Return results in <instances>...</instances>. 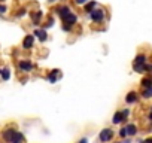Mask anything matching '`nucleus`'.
<instances>
[{
    "instance_id": "1",
    "label": "nucleus",
    "mask_w": 152,
    "mask_h": 143,
    "mask_svg": "<svg viewBox=\"0 0 152 143\" xmlns=\"http://www.w3.org/2000/svg\"><path fill=\"white\" fill-rule=\"evenodd\" d=\"M2 136H3V140H5V142H8V143H21V142L24 140L23 133L15 131V130H12V128L5 130Z\"/></svg>"
},
{
    "instance_id": "2",
    "label": "nucleus",
    "mask_w": 152,
    "mask_h": 143,
    "mask_svg": "<svg viewBox=\"0 0 152 143\" xmlns=\"http://www.w3.org/2000/svg\"><path fill=\"white\" fill-rule=\"evenodd\" d=\"M148 61V57L145 54H139L134 61H133V70L136 72V73H143L145 72V64Z\"/></svg>"
},
{
    "instance_id": "3",
    "label": "nucleus",
    "mask_w": 152,
    "mask_h": 143,
    "mask_svg": "<svg viewBox=\"0 0 152 143\" xmlns=\"http://www.w3.org/2000/svg\"><path fill=\"white\" fill-rule=\"evenodd\" d=\"M104 15H106L104 9H93V11L90 12V18H91V21L96 23V24L103 23V21H104Z\"/></svg>"
},
{
    "instance_id": "4",
    "label": "nucleus",
    "mask_w": 152,
    "mask_h": 143,
    "mask_svg": "<svg viewBox=\"0 0 152 143\" xmlns=\"http://www.w3.org/2000/svg\"><path fill=\"white\" fill-rule=\"evenodd\" d=\"M112 139H113V131H112L110 128H104V130H102L100 134H99V140H100L102 143H107V142H110Z\"/></svg>"
},
{
    "instance_id": "5",
    "label": "nucleus",
    "mask_w": 152,
    "mask_h": 143,
    "mask_svg": "<svg viewBox=\"0 0 152 143\" xmlns=\"http://www.w3.org/2000/svg\"><path fill=\"white\" fill-rule=\"evenodd\" d=\"M18 69L21 72H24V73H30V72L34 69V64L30 61V60H21L18 63Z\"/></svg>"
},
{
    "instance_id": "6",
    "label": "nucleus",
    "mask_w": 152,
    "mask_h": 143,
    "mask_svg": "<svg viewBox=\"0 0 152 143\" xmlns=\"http://www.w3.org/2000/svg\"><path fill=\"white\" fill-rule=\"evenodd\" d=\"M63 24H66V26H70V27H73V26H76V23H78V15L76 14H73V12H69L63 20Z\"/></svg>"
},
{
    "instance_id": "7",
    "label": "nucleus",
    "mask_w": 152,
    "mask_h": 143,
    "mask_svg": "<svg viewBox=\"0 0 152 143\" xmlns=\"http://www.w3.org/2000/svg\"><path fill=\"white\" fill-rule=\"evenodd\" d=\"M34 40H36V37H34L33 34H27V36L24 37V40H23V49H26V51L33 49V46H34Z\"/></svg>"
},
{
    "instance_id": "8",
    "label": "nucleus",
    "mask_w": 152,
    "mask_h": 143,
    "mask_svg": "<svg viewBox=\"0 0 152 143\" xmlns=\"http://www.w3.org/2000/svg\"><path fill=\"white\" fill-rule=\"evenodd\" d=\"M69 12H72V9H70L69 6H66V5H63V6H57V8H55V14H57L61 20H63Z\"/></svg>"
},
{
    "instance_id": "9",
    "label": "nucleus",
    "mask_w": 152,
    "mask_h": 143,
    "mask_svg": "<svg viewBox=\"0 0 152 143\" xmlns=\"http://www.w3.org/2000/svg\"><path fill=\"white\" fill-rule=\"evenodd\" d=\"M33 36H34V37H37L40 42H45V40L48 39V33H46V30H45V28H36V30H34V33H33Z\"/></svg>"
},
{
    "instance_id": "10",
    "label": "nucleus",
    "mask_w": 152,
    "mask_h": 143,
    "mask_svg": "<svg viewBox=\"0 0 152 143\" xmlns=\"http://www.w3.org/2000/svg\"><path fill=\"white\" fill-rule=\"evenodd\" d=\"M125 101H127L128 104L137 103V101H139V94H137L136 91H131V93H128V94L125 96Z\"/></svg>"
},
{
    "instance_id": "11",
    "label": "nucleus",
    "mask_w": 152,
    "mask_h": 143,
    "mask_svg": "<svg viewBox=\"0 0 152 143\" xmlns=\"http://www.w3.org/2000/svg\"><path fill=\"white\" fill-rule=\"evenodd\" d=\"M124 128H125V133H127V136H128V137L136 136V134H137V131H139L136 124H128V125H125Z\"/></svg>"
},
{
    "instance_id": "12",
    "label": "nucleus",
    "mask_w": 152,
    "mask_h": 143,
    "mask_svg": "<svg viewBox=\"0 0 152 143\" xmlns=\"http://www.w3.org/2000/svg\"><path fill=\"white\" fill-rule=\"evenodd\" d=\"M97 8V2H94V0H88V2L84 5V11L87 12V14H90L93 9H96Z\"/></svg>"
},
{
    "instance_id": "13",
    "label": "nucleus",
    "mask_w": 152,
    "mask_h": 143,
    "mask_svg": "<svg viewBox=\"0 0 152 143\" xmlns=\"http://www.w3.org/2000/svg\"><path fill=\"white\" fill-rule=\"evenodd\" d=\"M57 78H60V70H51V73L48 75V79L51 84H55L57 82Z\"/></svg>"
},
{
    "instance_id": "14",
    "label": "nucleus",
    "mask_w": 152,
    "mask_h": 143,
    "mask_svg": "<svg viewBox=\"0 0 152 143\" xmlns=\"http://www.w3.org/2000/svg\"><path fill=\"white\" fill-rule=\"evenodd\" d=\"M0 76H2L3 81H9V78H11V70H9V69H0Z\"/></svg>"
},
{
    "instance_id": "15",
    "label": "nucleus",
    "mask_w": 152,
    "mask_h": 143,
    "mask_svg": "<svg viewBox=\"0 0 152 143\" xmlns=\"http://www.w3.org/2000/svg\"><path fill=\"white\" fill-rule=\"evenodd\" d=\"M40 18H42V12H40V11H37V12H33V14H31V21H33V24H34V26H37V24H39Z\"/></svg>"
},
{
    "instance_id": "16",
    "label": "nucleus",
    "mask_w": 152,
    "mask_h": 143,
    "mask_svg": "<svg viewBox=\"0 0 152 143\" xmlns=\"http://www.w3.org/2000/svg\"><path fill=\"white\" fill-rule=\"evenodd\" d=\"M112 122H113V124H122V122H124L121 112H116V113L113 115V118H112Z\"/></svg>"
},
{
    "instance_id": "17",
    "label": "nucleus",
    "mask_w": 152,
    "mask_h": 143,
    "mask_svg": "<svg viewBox=\"0 0 152 143\" xmlns=\"http://www.w3.org/2000/svg\"><path fill=\"white\" fill-rule=\"evenodd\" d=\"M140 84H142L143 88H152V79L151 78H143Z\"/></svg>"
},
{
    "instance_id": "18",
    "label": "nucleus",
    "mask_w": 152,
    "mask_h": 143,
    "mask_svg": "<svg viewBox=\"0 0 152 143\" xmlns=\"http://www.w3.org/2000/svg\"><path fill=\"white\" fill-rule=\"evenodd\" d=\"M142 97H143V98H151V97H152V88H145Z\"/></svg>"
},
{
    "instance_id": "19",
    "label": "nucleus",
    "mask_w": 152,
    "mask_h": 143,
    "mask_svg": "<svg viewBox=\"0 0 152 143\" xmlns=\"http://www.w3.org/2000/svg\"><path fill=\"white\" fill-rule=\"evenodd\" d=\"M121 115H122V119H124V122H125V121H127V116L130 115V109H128V107L124 109V110L121 112Z\"/></svg>"
},
{
    "instance_id": "20",
    "label": "nucleus",
    "mask_w": 152,
    "mask_h": 143,
    "mask_svg": "<svg viewBox=\"0 0 152 143\" xmlns=\"http://www.w3.org/2000/svg\"><path fill=\"white\" fill-rule=\"evenodd\" d=\"M27 14V9L26 8H21V9H18V12H17V17L20 18V17H24Z\"/></svg>"
},
{
    "instance_id": "21",
    "label": "nucleus",
    "mask_w": 152,
    "mask_h": 143,
    "mask_svg": "<svg viewBox=\"0 0 152 143\" xmlns=\"http://www.w3.org/2000/svg\"><path fill=\"white\" fill-rule=\"evenodd\" d=\"M6 11H8V6L6 5H0V15L6 14Z\"/></svg>"
},
{
    "instance_id": "22",
    "label": "nucleus",
    "mask_w": 152,
    "mask_h": 143,
    "mask_svg": "<svg viewBox=\"0 0 152 143\" xmlns=\"http://www.w3.org/2000/svg\"><path fill=\"white\" fill-rule=\"evenodd\" d=\"M119 137H122V139H125V137H127V133H125V128H121V130H119Z\"/></svg>"
},
{
    "instance_id": "23",
    "label": "nucleus",
    "mask_w": 152,
    "mask_h": 143,
    "mask_svg": "<svg viewBox=\"0 0 152 143\" xmlns=\"http://www.w3.org/2000/svg\"><path fill=\"white\" fill-rule=\"evenodd\" d=\"M87 2H88V0H75V3H76V5H82V6H84Z\"/></svg>"
},
{
    "instance_id": "24",
    "label": "nucleus",
    "mask_w": 152,
    "mask_h": 143,
    "mask_svg": "<svg viewBox=\"0 0 152 143\" xmlns=\"http://www.w3.org/2000/svg\"><path fill=\"white\" fill-rule=\"evenodd\" d=\"M78 143H87V139H81V140H79Z\"/></svg>"
},
{
    "instance_id": "25",
    "label": "nucleus",
    "mask_w": 152,
    "mask_h": 143,
    "mask_svg": "<svg viewBox=\"0 0 152 143\" xmlns=\"http://www.w3.org/2000/svg\"><path fill=\"white\" fill-rule=\"evenodd\" d=\"M122 143H131V140H130V139H128V140H124V142H122Z\"/></svg>"
},
{
    "instance_id": "26",
    "label": "nucleus",
    "mask_w": 152,
    "mask_h": 143,
    "mask_svg": "<svg viewBox=\"0 0 152 143\" xmlns=\"http://www.w3.org/2000/svg\"><path fill=\"white\" fill-rule=\"evenodd\" d=\"M48 2H51V3H54V2H57V0H48Z\"/></svg>"
},
{
    "instance_id": "27",
    "label": "nucleus",
    "mask_w": 152,
    "mask_h": 143,
    "mask_svg": "<svg viewBox=\"0 0 152 143\" xmlns=\"http://www.w3.org/2000/svg\"><path fill=\"white\" fill-rule=\"evenodd\" d=\"M0 2H3V0H0Z\"/></svg>"
}]
</instances>
